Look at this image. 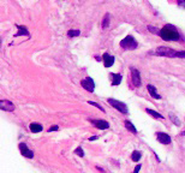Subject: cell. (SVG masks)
I'll return each mask as SVG.
<instances>
[{
    "label": "cell",
    "instance_id": "1",
    "mask_svg": "<svg viewBox=\"0 0 185 173\" xmlns=\"http://www.w3.org/2000/svg\"><path fill=\"white\" fill-rule=\"evenodd\" d=\"M159 36L164 41H167V42L180 41V34H179V31H178V29H177L176 26L172 24L164 25V26L160 29Z\"/></svg>",
    "mask_w": 185,
    "mask_h": 173
},
{
    "label": "cell",
    "instance_id": "2",
    "mask_svg": "<svg viewBox=\"0 0 185 173\" xmlns=\"http://www.w3.org/2000/svg\"><path fill=\"white\" fill-rule=\"evenodd\" d=\"M154 55L166 58H185V50H174L169 47H158L154 52H151Z\"/></svg>",
    "mask_w": 185,
    "mask_h": 173
},
{
    "label": "cell",
    "instance_id": "3",
    "mask_svg": "<svg viewBox=\"0 0 185 173\" xmlns=\"http://www.w3.org/2000/svg\"><path fill=\"white\" fill-rule=\"evenodd\" d=\"M119 45H120L121 48L129 50H136V48L138 47V42L136 41V39H135L132 35H127V36H125V37L120 41Z\"/></svg>",
    "mask_w": 185,
    "mask_h": 173
},
{
    "label": "cell",
    "instance_id": "4",
    "mask_svg": "<svg viewBox=\"0 0 185 173\" xmlns=\"http://www.w3.org/2000/svg\"><path fill=\"white\" fill-rule=\"evenodd\" d=\"M107 102H108L109 105H111L113 108H116L117 111H119L120 113H123V114H127L129 109H127V106H126L124 102H121V101H119V100L112 99V98H109V99L107 100Z\"/></svg>",
    "mask_w": 185,
    "mask_h": 173
},
{
    "label": "cell",
    "instance_id": "5",
    "mask_svg": "<svg viewBox=\"0 0 185 173\" xmlns=\"http://www.w3.org/2000/svg\"><path fill=\"white\" fill-rule=\"evenodd\" d=\"M130 71H131V81L134 83V85L136 88H140L141 84H142V79H141V74L140 71L137 69H135L134 66L130 67Z\"/></svg>",
    "mask_w": 185,
    "mask_h": 173
},
{
    "label": "cell",
    "instance_id": "6",
    "mask_svg": "<svg viewBox=\"0 0 185 173\" xmlns=\"http://www.w3.org/2000/svg\"><path fill=\"white\" fill-rule=\"evenodd\" d=\"M81 85L89 93H94V90H95V82H94V79L92 77H85L84 79H82Z\"/></svg>",
    "mask_w": 185,
    "mask_h": 173
},
{
    "label": "cell",
    "instance_id": "7",
    "mask_svg": "<svg viewBox=\"0 0 185 173\" xmlns=\"http://www.w3.org/2000/svg\"><path fill=\"white\" fill-rule=\"evenodd\" d=\"M18 148H19L21 154L24 157H28V159H33L34 157V151L31 149H29V147H28L25 143H19Z\"/></svg>",
    "mask_w": 185,
    "mask_h": 173
},
{
    "label": "cell",
    "instance_id": "8",
    "mask_svg": "<svg viewBox=\"0 0 185 173\" xmlns=\"http://www.w3.org/2000/svg\"><path fill=\"white\" fill-rule=\"evenodd\" d=\"M89 122L96 127V129H99V130H106V129H108L109 127V124L108 122H106V120H101V119H89Z\"/></svg>",
    "mask_w": 185,
    "mask_h": 173
},
{
    "label": "cell",
    "instance_id": "9",
    "mask_svg": "<svg viewBox=\"0 0 185 173\" xmlns=\"http://www.w3.org/2000/svg\"><path fill=\"white\" fill-rule=\"evenodd\" d=\"M156 138H158V141L161 144H165V146L171 144V142H172L171 136L167 135V133H165V132H156Z\"/></svg>",
    "mask_w": 185,
    "mask_h": 173
},
{
    "label": "cell",
    "instance_id": "10",
    "mask_svg": "<svg viewBox=\"0 0 185 173\" xmlns=\"http://www.w3.org/2000/svg\"><path fill=\"white\" fill-rule=\"evenodd\" d=\"M15 105L13 102L8 101V100H0V109L2 111H6V112H12L15 111Z\"/></svg>",
    "mask_w": 185,
    "mask_h": 173
},
{
    "label": "cell",
    "instance_id": "11",
    "mask_svg": "<svg viewBox=\"0 0 185 173\" xmlns=\"http://www.w3.org/2000/svg\"><path fill=\"white\" fill-rule=\"evenodd\" d=\"M102 60H103L105 67H111V66H113L114 61H116L114 57L111 55V54H108V53H105V54L102 55Z\"/></svg>",
    "mask_w": 185,
    "mask_h": 173
},
{
    "label": "cell",
    "instance_id": "12",
    "mask_svg": "<svg viewBox=\"0 0 185 173\" xmlns=\"http://www.w3.org/2000/svg\"><path fill=\"white\" fill-rule=\"evenodd\" d=\"M17 29H18V31L15 34V37H18V36L30 37V33H29V30H28V28L25 25H17Z\"/></svg>",
    "mask_w": 185,
    "mask_h": 173
},
{
    "label": "cell",
    "instance_id": "13",
    "mask_svg": "<svg viewBox=\"0 0 185 173\" xmlns=\"http://www.w3.org/2000/svg\"><path fill=\"white\" fill-rule=\"evenodd\" d=\"M147 89H148L149 94H150V95L153 96V98H154V99H156V100L161 99V95H160L159 93H158L156 88H155L154 85H151V84H148V85H147Z\"/></svg>",
    "mask_w": 185,
    "mask_h": 173
},
{
    "label": "cell",
    "instance_id": "14",
    "mask_svg": "<svg viewBox=\"0 0 185 173\" xmlns=\"http://www.w3.org/2000/svg\"><path fill=\"white\" fill-rule=\"evenodd\" d=\"M111 78H112V85L116 87V85H119L121 83V79H123V76L120 74H111Z\"/></svg>",
    "mask_w": 185,
    "mask_h": 173
},
{
    "label": "cell",
    "instance_id": "15",
    "mask_svg": "<svg viewBox=\"0 0 185 173\" xmlns=\"http://www.w3.org/2000/svg\"><path fill=\"white\" fill-rule=\"evenodd\" d=\"M29 127H30V131L33 133H39L43 130V126L40 123H31L29 125Z\"/></svg>",
    "mask_w": 185,
    "mask_h": 173
},
{
    "label": "cell",
    "instance_id": "16",
    "mask_svg": "<svg viewBox=\"0 0 185 173\" xmlns=\"http://www.w3.org/2000/svg\"><path fill=\"white\" fill-rule=\"evenodd\" d=\"M145 112H147L148 114H150L153 118H155V119H161V120H164V119H165V117H164V115H161L159 112H155V111H153V109H150V108H147V109H145Z\"/></svg>",
    "mask_w": 185,
    "mask_h": 173
},
{
    "label": "cell",
    "instance_id": "17",
    "mask_svg": "<svg viewBox=\"0 0 185 173\" xmlns=\"http://www.w3.org/2000/svg\"><path fill=\"white\" fill-rule=\"evenodd\" d=\"M124 126H125L126 129H127L130 132H132V133H137V129L135 127V125L131 123L130 120H125V122H124Z\"/></svg>",
    "mask_w": 185,
    "mask_h": 173
},
{
    "label": "cell",
    "instance_id": "18",
    "mask_svg": "<svg viewBox=\"0 0 185 173\" xmlns=\"http://www.w3.org/2000/svg\"><path fill=\"white\" fill-rule=\"evenodd\" d=\"M141 157H142V153L140 150H135L134 153L131 154V160L135 161V162H138L141 160Z\"/></svg>",
    "mask_w": 185,
    "mask_h": 173
},
{
    "label": "cell",
    "instance_id": "19",
    "mask_svg": "<svg viewBox=\"0 0 185 173\" xmlns=\"http://www.w3.org/2000/svg\"><path fill=\"white\" fill-rule=\"evenodd\" d=\"M109 13H106L105 16H103V19H102V29H107L109 26Z\"/></svg>",
    "mask_w": 185,
    "mask_h": 173
},
{
    "label": "cell",
    "instance_id": "20",
    "mask_svg": "<svg viewBox=\"0 0 185 173\" xmlns=\"http://www.w3.org/2000/svg\"><path fill=\"white\" fill-rule=\"evenodd\" d=\"M81 34V30H78V29H71V30H69L67 31V36L69 37H76V36H78Z\"/></svg>",
    "mask_w": 185,
    "mask_h": 173
},
{
    "label": "cell",
    "instance_id": "21",
    "mask_svg": "<svg viewBox=\"0 0 185 173\" xmlns=\"http://www.w3.org/2000/svg\"><path fill=\"white\" fill-rule=\"evenodd\" d=\"M169 119H171L173 123L176 124L177 126H179V125H180V120H179V119L177 118V115H174L173 113H169Z\"/></svg>",
    "mask_w": 185,
    "mask_h": 173
},
{
    "label": "cell",
    "instance_id": "22",
    "mask_svg": "<svg viewBox=\"0 0 185 173\" xmlns=\"http://www.w3.org/2000/svg\"><path fill=\"white\" fill-rule=\"evenodd\" d=\"M74 153H75L76 155H78L79 157H83L84 156V151H83V149H82V147H78V148H76Z\"/></svg>",
    "mask_w": 185,
    "mask_h": 173
},
{
    "label": "cell",
    "instance_id": "23",
    "mask_svg": "<svg viewBox=\"0 0 185 173\" xmlns=\"http://www.w3.org/2000/svg\"><path fill=\"white\" fill-rule=\"evenodd\" d=\"M148 30H149L150 33L155 34V35H159L160 34V29L155 28V26H151V25H148Z\"/></svg>",
    "mask_w": 185,
    "mask_h": 173
},
{
    "label": "cell",
    "instance_id": "24",
    "mask_svg": "<svg viewBox=\"0 0 185 173\" xmlns=\"http://www.w3.org/2000/svg\"><path fill=\"white\" fill-rule=\"evenodd\" d=\"M88 103H89V105H93V106H95V107H96V108H99V109H100L101 112H105V108H103V107H101V106H100V105H99V103H96V102H94V101H89Z\"/></svg>",
    "mask_w": 185,
    "mask_h": 173
},
{
    "label": "cell",
    "instance_id": "25",
    "mask_svg": "<svg viewBox=\"0 0 185 173\" xmlns=\"http://www.w3.org/2000/svg\"><path fill=\"white\" fill-rule=\"evenodd\" d=\"M177 5H178L179 7L185 8V0H178V1H177Z\"/></svg>",
    "mask_w": 185,
    "mask_h": 173
},
{
    "label": "cell",
    "instance_id": "26",
    "mask_svg": "<svg viewBox=\"0 0 185 173\" xmlns=\"http://www.w3.org/2000/svg\"><path fill=\"white\" fill-rule=\"evenodd\" d=\"M58 130H59V126H58V125H53V126H50V129H48V132L58 131Z\"/></svg>",
    "mask_w": 185,
    "mask_h": 173
},
{
    "label": "cell",
    "instance_id": "27",
    "mask_svg": "<svg viewBox=\"0 0 185 173\" xmlns=\"http://www.w3.org/2000/svg\"><path fill=\"white\" fill-rule=\"evenodd\" d=\"M141 167H142V166L138 164V165L135 167V170H134V172H132V173H138V172H140V170H141Z\"/></svg>",
    "mask_w": 185,
    "mask_h": 173
},
{
    "label": "cell",
    "instance_id": "28",
    "mask_svg": "<svg viewBox=\"0 0 185 173\" xmlns=\"http://www.w3.org/2000/svg\"><path fill=\"white\" fill-rule=\"evenodd\" d=\"M99 138V136H92V137H89V141H95Z\"/></svg>",
    "mask_w": 185,
    "mask_h": 173
},
{
    "label": "cell",
    "instance_id": "29",
    "mask_svg": "<svg viewBox=\"0 0 185 173\" xmlns=\"http://www.w3.org/2000/svg\"><path fill=\"white\" fill-rule=\"evenodd\" d=\"M95 59H96L97 61H101V58L100 57H95Z\"/></svg>",
    "mask_w": 185,
    "mask_h": 173
}]
</instances>
